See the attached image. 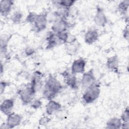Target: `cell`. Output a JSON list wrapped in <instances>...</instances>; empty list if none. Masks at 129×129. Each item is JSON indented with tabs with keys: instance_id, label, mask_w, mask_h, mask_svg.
Instances as JSON below:
<instances>
[{
	"instance_id": "83f0119b",
	"label": "cell",
	"mask_w": 129,
	"mask_h": 129,
	"mask_svg": "<svg viewBox=\"0 0 129 129\" xmlns=\"http://www.w3.org/2000/svg\"><path fill=\"white\" fill-rule=\"evenodd\" d=\"M8 82L5 81H1V83H0V92H1V94H2L5 90L6 88L7 87V86H8Z\"/></svg>"
},
{
	"instance_id": "30bf717a",
	"label": "cell",
	"mask_w": 129,
	"mask_h": 129,
	"mask_svg": "<svg viewBox=\"0 0 129 129\" xmlns=\"http://www.w3.org/2000/svg\"><path fill=\"white\" fill-rule=\"evenodd\" d=\"M42 78V74L39 71L34 72L32 75L30 84L36 92L40 90L42 87L43 82Z\"/></svg>"
},
{
	"instance_id": "44dd1931",
	"label": "cell",
	"mask_w": 129,
	"mask_h": 129,
	"mask_svg": "<svg viewBox=\"0 0 129 129\" xmlns=\"http://www.w3.org/2000/svg\"><path fill=\"white\" fill-rule=\"evenodd\" d=\"M129 7V1H123L118 5L117 9L121 15L125 16L127 13Z\"/></svg>"
},
{
	"instance_id": "4dcf8cb0",
	"label": "cell",
	"mask_w": 129,
	"mask_h": 129,
	"mask_svg": "<svg viewBox=\"0 0 129 129\" xmlns=\"http://www.w3.org/2000/svg\"><path fill=\"white\" fill-rule=\"evenodd\" d=\"M121 128L128 129L129 128V122H122Z\"/></svg>"
},
{
	"instance_id": "9a60e30c",
	"label": "cell",
	"mask_w": 129,
	"mask_h": 129,
	"mask_svg": "<svg viewBox=\"0 0 129 129\" xmlns=\"http://www.w3.org/2000/svg\"><path fill=\"white\" fill-rule=\"evenodd\" d=\"M99 37V34L96 29L88 30L84 36V41L87 44H92L96 42Z\"/></svg>"
},
{
	"instance_id": "ac0fdd59",
	"label": "cell",
	"mask_w": 129,
	"mask_h": 129,
	"mask_svg": "<svg viewBox=\"0 0 129 129\" xmlns=\"http://www.w3.org/2000/svg\"><path fill=\"white\" fill-rule=\"evenodd\" d=\"M122 120L120 118L114 117L110 118L106 122V128L119 129L121 128Z\"/></svg>"
},
{
	"instance_id": "f546056e",
	"label": "cell",
	"mask_w": 129,
	"mask_h": 129,
	"mask_svg": "<svg viewBox=\"0 0 129 129\" xmlns=\"http://www.w3.org/2000/svg\"><path fill=\"white\" fill-rule=\"evenodd\" d=\"M123 37L125 39L128 40V25L124 28L123 31Z\"/></svg>"
},
{
	"instance_id": "5bb4252c",
	"label": "cell",
	"mask_w": 129,
	"mask_h": 129,
	"mask_svg": "<svg viewBox=\"0 0 129 129\" xmlns=\"http://www.w3.org/2000/svg\"><path fill=\"white\" fill-rule=\"evenodd\" d=\"M14 1L11 0H2L0 2V12L1 15L8 16L12 10Z\"/></svg>"
},
{
	"instance_id": "7c38bea8",
	"label": "cell",
	"mask_w": 129,
	"mask_h": 129,
	"mask_svg": "<svg viewBox=\"0 0 129 129\" xmlns=\"http://www.w3.org/2000/svg\"><path fill=\"white\" fill-rule=\"evenodd\" d=\"M47 46L46 49H50L54 48L58 45L61 44V42L58 38L57 35L53 32H49L48 35L46 38Z\"/></svg>"
},
{
	"instance_id": "8992f818",
	"label": "cell",
	"mask_w": 129,
	"mask_h": 129,
	"mask_svg": "<svg viewBox=\"0 0 129 129\" xmlns=\"http://www.w3.org/2000/svg\"><path fill=\"white\" fill-rule=\"evenodd\" d=\"M22 119L21 115L15 113L11 112L7 115V121L5 124V128H12L20 124Z\"/></svg>"
},
{
	"instance_id": "8fae6325",
	"label": "cell",
	"mask_w": 129,
	"mask_h": 129,
	"mask_svg": "<svg viewBox=\"0 0 129 129\" xmlns=\"http://www.w3.org/2000/svg\"><path fill=\"white\" fill-rule=\"evenodd\" d=\"M94 22L95 24L100 27H104L107 23V17L103 10L99 7H97L96 13L94 17Z\"/></svg>"
},
{
	"instance_id": "ffe728a7",
	"label": "cell",
	"mask_w": 129,
	"mask_h": 129,
	"mask_svg": "<svg viewBox=\"0 0 129 129\" xmlns=\"http://www.w3.org/2000/svg\"><path fill=\"white\" fill-rule=\"evenodd\" d=\"M9 37L8 35H3L1 37V54H5L7 51L8 43L9 42Z\"/></svg>"
},
{
	"instance_id": "2e32d148",
	"label": "cell",
	"mask_w": 129,
	"mask_h": 129,
	"mask_svg": "<svg viewBox=\"0 0 129 129\" xmlns=\"http://www.w3.org/2000/svg\"><path fill=\"white\" fill-rule=\"evenodd\" d=\"M61 108V105L58 102L53 100H49L46 106V112L47 115H51L59 111Z\"/></svg>"
},
{
	"instance_id": "cb8c5ba5",
	"label": "cell",
	"mask_w": 129,
	"mask_h": 129,
	"mask_svg": "<svg viewBox=\"0 0 129 129\" xmlns=\"http://www.w3.org/2000/svg\"><path fill=\"white\" fill-rule=\"evenodd\" d=\"M120 119L123 122H129L128 106H127L122 112L120 116Z\"/></svg>"
},
{
	"instance_id": "3957f363",
	"label": "cell",
	"mask_w": 129,
	"mask_h": 129,
	"mask_svg": "<svg viewBox=\"0 0 129 129\" xmlns=\"http://www.w3.org/2000/svg\"><path fill=\"white\" fill-rule=\"evenodd\" d=\"M36 91L31 87L30 83L18 91L20 98L23 104L31 103L34 99Z\"/></svg>"
},
{
	"instance_id": "d4e9b609",
	"label": "cell",
	"mask_w": 129,
	"mask_h": 129,
	"mask_svg": "<svg viewBox=\"0 0 129 129\" xmlns=\"http://www.w3.org/2000/svg\"><path fill=\"white\" fill-rule=\"evenodd\" d=\"M75 42H75L74 43H70V44H68V46L67 47V52L69 54L70 53H75L77 51V46L75 45Z\"/></svg>"
},
{
	"instance_id": "5b68a950",
	"label": "cell",
	"mask_w": 129,
	"mask_h": 129,
	"mask_svg": "<svg viewBox=\"0 0 129 129\" xmlns=\"http://www.w3.org/2000/svg\"><path fill=\"white\" fill-rule=\"evenodd\" d=\"M47 13L44 12L38 14V17L34 23V30L36 32H41L46 28L48 21Z\"/></svg>"
},
{
	"instance_id": "603a6c76",
	"label": "cell",
	"mask_w": 129,
	"mask_h": 129,
	"mask_svg": "<svg viewBox=\"0 0 129 129\" xmlns=\"http://www.w3.org/2000/svg\"><path fill=\"white\" fill-rule=\"evenodd\" d=\"M38 14L34 12H30L27 16L25 21L28 23L34 24L38 17Z\"/></svg>"
},
{
	"instance_id": "277c9868",
	"label": "cell",
	"mask_w": 129,
	"mask_h": 129,
	"mask_svg": "<svg viewBox=\"0 0 129 129\" xmlns=\"http://www.w3.org/2000/svg\"><path fill=\"white\" fill-rule=\"evenodd\" d=\"M69 27V23L66 19L58 18L56 19L51 26L52 32L55 34H59L67 31Z\"/></svg>"
},
{
	"instance_id": "4316f807",
	"label": "cell",
	"mask_w": 129,
	"mask_h": 129,
	"mask_svg": "<svg viewBox=\"0 0 129 129\" xmlns=\"http://www.w3.org/2000/svg\"><path fill=\"white\" fill-rule=\"evenodd\" d=\"M51 119L47 116H43L40 118L39 120V123L40 125L42 126L46 125L50 121Z\"/></svg>"
},
{
	"instance_id": "4fadbf2b",
	"label": "cell",
	"mask_w": 129,
	"mask_h": 129,
	"mask_svg": "<svg viewBox=\"0 0 129 129\" xmlns=\"http://www.w3.org/2000/svg\"><path fill=\"white\" fill-rule=\"evenodd\" d=\"M14 106V100L13 98L5 99L1 104L0 109L1 112L6 115H8L12 112Z\"/></svg>"
},
{
	"instance_id": "f1b7e54d",
	"label": "cell",
	"mask_w": 129,
	"mask_h": 129,
	"mask_svg": "<svg viewBox=\"0 0 129 129\" xmlns=\"http://www.w3.org/2000/svg\"><path fill=\"white\" fill-rule=\"evenodd\" d=\"M25 53L27 56H30L35 53V50L32 47H28L26 48L25 50Z\"/></svg>"
},
{
	"instance_id": "d6986e66",
	"label": "cell",
	"mask_w": 129,
	"mask_h": 129,
	"mask_svg": "<svg viewBox=\"0 0 129 129\" xmlns=\"http://www.w3.org/2000/svg\"><path fill=\"white\" fill-rule=\"evenodd\" d=\"M76 2L75 0H59L52 2L54 4H56L58 8L62 7L70 9Z\"/></svg>"
},
{
	"instance_id": "52a82bcc",
	"label": "cell",
	"mask_w": 129,
	"mask_h": 129,
	"mask_svg": "<svg viewBox=\"0 0 129 129\" xmlns=\"http://www.w3.org/2000/svg\"><path fill=\"white\" fill-rule=\"evenodd\" d=\"M86 61L85 59L80 58L75 60L71 66V72L72 74L76 75L83 74L85 72Z\"/></svg>"
},
{
	"instance_id": "ba28073f",
	"label": "cell",
	"mask_w": 129,
	"mask_h": 129,
	"mask_svg": "<svg viewBox=\"0 0 129 129\" xmlns=\"http://www.w3.org/2000/svg\"><path fill=\"white\" fill-rule=\"evenodd\" d=\"M96 82V78L93 69H91L86 73H84L82 79L81 85L83 88H87Z\"/></svg>"
},
{
	"instance_id": "e0dca14e",
	"label": "cell",
	"mask_w": 129,
	"mask_h": 129,
	"mask_svg": "<svg viewBox=\"0 0 129 129\" xmlns=\"http://www.w3.org/2000/svg\"><path fill=\"white\" fill-rule=\"evenodd\" d=\"M106 64L109 70L115 73H117L119 67V60L117 55H114L109 57L107 60Z\"/></svg>"
},
{
	"instance_id": "7a4b0ae2",
	"label": "cell",
	"mask_w": 129,
	"mask_h": 129,
	"mask_svg": "<svg viewBox=\"0 0 129 129\" xmlns=\"http://www.w3.org/2000/svg\"><path fill=\"white\" fill-rule=\"evenodd\" d=\"M100 92V85L96 82L94 84L86 88L82 96V100L86 104L92 103L98 98Z\"/></svg>"
},
{
	"instance_id": "9c48e42d",
	"label": "cell",
	"mask_w": 129,
	"mask_h": 129,
	"mask_svg": "<svg viewBox=\"0 0 129 129\" xmlns=\"http://www.w3.org/2000/svg\"><path fill=\"white\" fill-rule=\"evenodd\" d=\"M61 75L64 79L66 84L73 89H77V78L75 75L72 74L71 72L66 70L61 73Z\"/></svg>"
},
{
	"instance_id": "7402d4cb",
	"label": "cell",
	"mask_w": 129,
	"mask_h": 129,
	"mask_svg": "<svg viewBox=\"0 0 129 129\" xmlns=\"http://www.w3.org/2000/svg\"><path fill=\"white\" fill-rule=\"evenodd\" d=\"M23 17V14L20 11H16L11 17V21L15 24L19 23Z\"/></svg>"
},
{
	"instance_id": "484cf974",
	"label": "cell",
	"mask_w": 129,
	"mask_h": 129,
	"mask_svg": "<svg viewBox=\"0 0 129 129\" xmlns=\"http://www.w3.org/2000/svg\"><path fill=\"white\" fill-rule=\"evenodd\" d=\"M42 105L41 101L39 99H36L35 100H33L31 103V107L35 109H38Z\"/></svg>"
},
{
	"instance_id": "6da1fadb",
	"label": "cell",
	"mask_w": 129,
	"mask_h": 129,
	"mask_svg": "<svg viewBox=\"0 0 129 129\" xmlns=\"http://www.w3.org/2000/svg\"><path fill=\"white\" fill-rule=\"evenodd\" d=\"M62 88L63 87L59 81L55 77L50 75L45 82L42 97L48 101L53 100L60 92Z\"/></svg>"
},
{
	"instance_id": "1f68e13d",
	"label": "cell",
	"mask_w": 129,
	"mask_h": 129,
	"mask_svg": "<svg viewBox=\"0 0 129 129\" xmlns=\"http://www.w3.org/2000/svg\"><path fill=\"white\" fill-rule=\"evenodd\" d=\"M1 74H2V73H3V64H2V63H1Z\"/></svg>"
}]
</instances>
